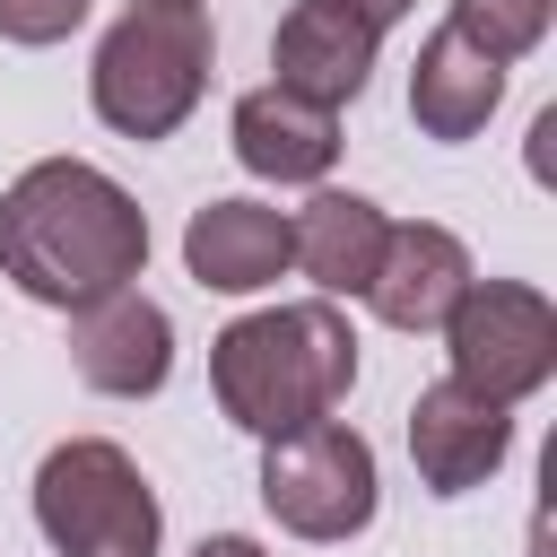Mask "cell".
Here are the masks:
<instances>
[{
  "instance_id": "1",
  "label": "cell",
  "mask_w": 557,
  "mask_h": 557,
  "mask_svg": "<svg viewBox=\"0 0 557 557\" xmlns=\"http://www.w3.org/2000/svg\"><path fill=\"white\" fill-rule=\"evenodd\" d=\"M148 270V209L87 157H35L0 191V278L52 313H78Z\"/></svg>"
},
{
  "instance_id": "2",
  "label": "cell",
  "mask_w": 557,
  "mask_h": 557,
  "mask_svg": "<svg viewBox=\"0 0 557 557\" xmlns=\"http://www.w3.org/2000/svg\"><path fill=\"white\" fill-rule=\"evenodd\" d=\"M348 383H357V331H348L339 296L261 305L209 339V392H218L226 426H244L261 444L331 418L348 400Z\"/></svg>"
},
{
  "instance_id": "3",
  "label": "cell",
  "mask_w": 557,
  "mask_h": 557,
  "mask_svg": "<svg viewBox=\"0 0 557 557\" xmlns=\"http://www.w3.org/2000/svg\"><path fill=\"white\" fill-rule=\"evenodd\" d=\"M209 61H218V35H209V9H174V0H131L96 61H87V96H96V122L122 131V139H174L191 122V104L209 96Z\"/></svg>"
},
{
  "instance_id": "4",
  "label": "cell",
  "mask_w": 557,
  "mask_h": 557,
  "mask_svg": "<svg viewBox=\"0 0 557 557\" xmlns=\"http://www.w3.org/2000/svg\"><path fill=\"white\" fill-rule=\"evenodd\" d=\"M35 531L52 557H157L165 513L148 470L113 435H70L35 470Z\"/></svg>"
},
{
  "instance_id": "5",
  "label": "cell",
  "mask_w": 557,
  "mask_h": 557,
  "mask_svg": "<svg viewBox=\"0 0 557 557\" xmlns=\"http://www.w3.org/2000/svg\"><path fill=\"white\" fill-rule=\"evenodd\" d=\"M261 505L278 531L296 540H357L383 505V479H374V444L339 418H313L296 435H270L261 444Z\"/></svg>"
},
{
  "instance_id": "6",
  "label": "cell",
  "mask_w": 557,
  "mask_h": 557,
  "mask_svg": "<svg viewBox=\"0 0 557 557\" xmlns=\"http://www.w3.org/2000/svg\"><path fill=\"white\" fill-rule=\"evenodd\" d=\"M444 357H453V383L513 409L557 374V305L531 278H470L461 305L444 313Z\"/></svg>"
},
{
  "instance_id": "7",
  "label": "cell",
  "mask_w": 557,
  "mask_h": 557,
  "mask_svg": "<svg viewBox=\"0 0 557 557\" xmlns=\"http://www.w3.org/2000/svg\"><path fill=\"white\" fill-rule=\"evenodd\" d=\"M505 453H513V409L505 400H487V392H470L453 374L409 400V461H418V487L426 496L487 487L505 470Z\"/></svg>"
},
{
  "instance_id": "8",
  "label": "cell",
  "mask_w": 557,
  "mask_h": 557,
  "mask_svg": "<svg viewBox=\"0 0 557 557\" xmlns=\"http://www.w3.org/2000/svg\"><path fill=\"white\" fill-rule=\"evenodd\" d=\"M70 366H78V383L104 392V400H148V392H165V374H174V322H165V305L139 296V287H113V296L78 305V313H70Z\"/></svg>"
},
{
  "instance_id": "9",
  "label": "cell",
  "mask_w": 557,
  "mask_h": 557,
  "mask_svg": "<svg viewBox=\"0 0 557 557\" xmlns=\"http://www.w3.org/2000/svg\"><path fill=\"white\" fill-rule=\"evenodd\" d=\"M470 244L435 218H409V226H383V252H374V278H366V305L374 322L392 331H444V313L461 305L470 287Z\"/></svg>"
},
{
  "instance_id": "10",
  "label": "cell",
  "mask_w": 557,
  "mask_h": 557,
  "mask_svg": "<svg viewBox=\"0 0 557 557\" xmlns=\"http://www.w3.org/2000/svg\"><path fill=\"white\" fill-rule=\"evenodd\" d=\"M374 52H383V26H366L348 0H296L270 35V70L278 87L313 96V104H357L366 78H374Z\"/></svg>"
},
{
  "instance_id": "11",
  "label": "cell",
  "mask_w": 557,
  "mask_h": 557,
  "mask_svg": "<svg viewBox=\"0 0 557 557\" xmlns=\"http://www.w3.org/2000/svg\"><path fill=\"white\" fill-rule=\"evenodd\" d=\"M183 270L209 296H261L287 270V209L270 200H200L183 226Z\"/></svg>"
},
{
  "instance_id": "12",
  "label": "cell",
  "mask_w": 557,
  "mask_h": 557,
  "mask_svg": "<svg viewBox=\"0 0 557 557\" xmlns=\"http://www.w3.org/2000/svg\"><path fill=\"white\" fill-rule=\"evenodd\" d=\"M235 157H244V174H261V183H322L331 174V157H339V113L331 104H313V96H296V87H252V96H235Z\"/></svg>"
},
{
  "instance_id": "13",
  "label": "cell",
  "mask_w": 557,
  "mask_h": 557,
  "mask_svg": "<svg viewBox=\"0 0 557 557\" xmlns=\"http://www.w3.org/2000/svg\"><path fill=\"white\" fill-rule=\"evenodd\" d=\"M496 104H505V61H487L461 26H435L409 70V122L426 139H479Z\"/></svg>"
},
{
  "instance_id": "14",
  "label": "cell",
  "mask_w": 557,
  "mask_h": 557,
  "mask_svg": "<svg viewBox=\"0 0 557 557\" xmlns=\"http://www.w3.org/2000/svg\"><path fill=\"white\" fill-rule=\"evenodd\" d=\"M383 226L392 218L366 191H313L305 209H287V270H305L322 296H366Z\"/></svg>"
},
{
  "instance_id": "15",
  "label": "cell",
  "mask_w": 557,
  "mask_h": 557,
  "mask_svg": "<svg viewBox=\"0 0 557 557\" xmlns=\"http://www.w3.org/2000/svg\"><path fill=\"white\" fill-rule=\"evenodd\" d=\"M548 17H557V0H453L444 26H461L487 61H522L548 44Z\"/></svg>"
},
{
  "instance_id": "16",
  "label": "cell",
  "mask_w": 557,
  "mask_h": 557,
  "mask_svg": "<svg viewBox=\"0 0 557 557\" xmlns=\"http://www.w3.org/2000/svg\"><path fill=\"white\" fill-rule=\"evenodd\" d=\"M87 9H96V0H0V44L44 52V44L78 35V26H87Z\"/></svg>"
},
{
  "instance_id": "17",
  "label": "cell",
  "mask_w": 557,
  "mask_h": 557,
  "mask_svg": "<svg viewBox=\"0 0 557 557\" xmlns=\"http://www.w3.org/2000/svg\"><path fill=\"white\" fill-rule=\"evenodd\" d=\"M191 557H270V548H261V540H244V531H218V540H200Z\"/></svg>"
},
{
  "instance_id": "18",
  "label": "cell",
  "mask_w": 557,
  "mask_h": 557,
  "mask_svg": "<svg viewBox=\"0 0 557 557\" xmlns=\"http://www.w3.org/2000/svg\"><path fill=\"white\" fill-rule=\"evenodd\" d=\"M348 9H357V17H366V26H400V17H409V9H418V0H348Z\"/></svg>"
},
{
  "instance_id": "19",
  "label": "cell",
  "mask_w": 557,
  "mask_h": 557,
  "mask_svg": "<svg viewBox=\"0 0 557 557\" xmlns=\"http://www.w3.org/2000/svg\"><path fill=\"white\" fill-rule=\"evenodd\" d=\"M174 9H209V0H174Z\"/></svg>"
}]
</instances>
